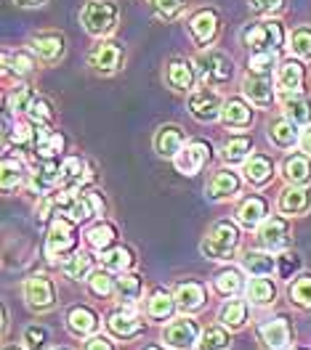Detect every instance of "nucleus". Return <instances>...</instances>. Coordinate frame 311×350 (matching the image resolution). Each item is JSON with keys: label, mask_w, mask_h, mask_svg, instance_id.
<instances>
[{"label": "nucleus", "mask_w": 311, "mask_h": 350, "mask_svg": "<svg viewBox=\"0 0 311 350\" xmlns=\"http://www.w3.org/2000/svg\"><path fill=\"white\" fill-rule=\"evenodd\" d=\"M266 213H269V204L264 197H247L237 207V223L247 228V231H253V228H261V223L266 220Z\"/></svg>", "instance_id": "obj_28"}, {"label": "nucleus", "mask_w": 311, "mask_h": 350, "mask_svg": "<svg viewBox=\"0 0 311 350\" xmlns=\"http://www.w3.org/2000/svg\"><path fill=\"white\" fill-rule=\"evenodd\" d=\"M213 289H216L221 297H234V295H240L245 289L242 271H240V268H223V271H219L216 279H213Z\"/></svg>", "instance_id": "obj_40"}, {"label": "nucleus", "mask_w": 311, "mask_h": 350, "mask_svg": "<svg viewBox=\"0 0 311 350\" xmlns=\"http://www.w3.org/2000/svg\"><path fill=\"white\" fill-rule=\"evenodd\" d=\"M147 350H165V348H160V345H149Z\"/></svg>", "instance_id": "obj_59"}, {"label": "nucleus", "mask_w": 311, "mask_h": 350, "mask_svg": "<svg viewBox=\"0 0 311 350\" xmlns=\"http://www.w3.org/2000/svg\"><path fill=\"white\" fill-rule=\"evenodd\" d=\"M219 321L232 332L242 329L245 321H247V303L245 300H226V306L219 313Z\"/></svg>", "instance_id": "obj_43"}, {"label": "nucleus", "mask_w": 311, "mask_h": 350, "mask_svg": "<svg viewBox=\"0 0 311 350\" xmlns=\"http://www.w3.org/2000/svg\"><path fill=\"white\" fill-rule=\"evenodd\" d=\"M282 178L288 186H309L311 183V157L306 152H293L282 162Z\"/></svg>", "instance_id": "obj_23"}, {"label": "nucleus", "mask_w": 311, "mask_h": 350, "mask_svg": "<svg viewBox=\"0 0 311 350\" xmlns=\"http://www.w3.org/2000/svg\"><path fill=\"white\" fill-rule=\"evenodd\" d=\"M19 8H40V5H45V0H14Z\"/></svg>", "instance_id": "obj_58"}, {"label": "nucleus", "mask_w": 311, "mask_h": 350, "mask_svg": "<svg viewBox=\"0 0 311 350\" xmlns=\"http://www.w3.org/2000/svg\"><path fill=\"white\" fill-rule=\"evenodd\" d=\"M277 262H279V273H282V279H290V273H295V271L301 268V258H298L295 252H282V255L277 258Z\"/></svg>", "instance_id": "obj_55"}, {"label": "nucleus", "mask_w": 311, "mask_h": 350, "mask_svg": "<svg viewBox=\"0 0 311 350\" xmlns=\"http://www.w3.org/2000/svg\"><path fill=\"white\" fill-rule=\"evenodd\" d=\"M258 340L264 350H288L290 340H293V329L285 316H277V319H269L258 329Z\"/></svg>", "instance_id": "obj_17"}, {"label": "nucleus", "mask_w": 311, "mask_h": 350, "mask_svg": "<svg viewBox=\"0 0 311 350\" xmlns=\"http://www.w3.org/2000/svg\"><path fill=\"white\" fill-rule=\"evenodd\" d=\"M240 189H242V180L234 170H216L205 186V197L213 199V202H223V199L237 197Z\"/></svg>", "instance_id": "obj_18"}, {"label": "nucleus", "mask_w": 311, "mask_h": 350, "mask_svg": "<svg viewBox=\"0 0 311 350\" xmlns=\"http://www.w3.org/2000/svg\"><path fill=\"white\" fill-rule=\"evenodd\" d=\"M266 135L277 149H295V144H301L298 125H293L288 117H277V120H271V122H269Z\"/></svg>", "instance_id": "obj_30"}, {"label": "nucleus", "mask_w": 311, "mask_h": 350, "mask_svg": "<svg viewBox=\"0 0 311 350\" xmlns=\"http://www.w3.org/2000/svg\"><path fill=\"white\" fill-rule=\"evenodd\" d=\"M189 0H152V8H155V16L162 22H173L178 14L186 8Z\"/></svg>", "instance_id": "obj_52"}, {"label": "nucleus", "mask_w": 311, "mask_h": 350, "mask_svg": "<svg viewBox=\"0 0 311 350\" xmlns=\"http://www.w3.org/2000/svg\"><path fill=\"white\" fill-rule=\"evenodd\" d=\"M35 90L29 85H24V83H19V85L11 90V96H8V111L11 114H19V111H24L27 114V109H29V104L35 101Z\"/></svg>", "instance_id": "obj_49"}, {"label": "nucleus", "mask_w": 311, "mask_h": 350, "mask_svg": "<svg viewBox=\"0 0 311 350\" xmlns=\"http://www.w3.org/2000/svg\"><path fill=\"white\" fill-rule=\"evenodd\" d=\"M274 85L277 90L290 98V96H301L303 93V85H306V66L301 59H288V62H282V64L277 66V72H274Z\"/></svg>", "instance_id": "obj_12"}, {"label": "nucleus", "mask_w": 311, "mask_h": 350, "mask_svg": "<svg viewBox=\"0 0 311 350\" xmlns=\"http://www.w3.org/2000/svg\"><path fill=\"white\" fill-rule=\"evenodd\" d=\"M242 271H247L250 276H271L279 262L274 258V252H266V250H250L242 255Z\"/></svg>", "instance_id": "obj_31"}, {"label": "nucleus", "mask_w": 311, "mask_h": 350, "mask_svg": "<svg viewBox=\"0 0 311 350\" xmlns=\"http://www.w3.org/2000/svg\"><path fill=\"white\" fill-rule=\"evenodd\" d=\"M88 66L101 75V77H110L117 75L123 66H125V48L117 40H96V45L88 51Z\"/></svg>", "instance_id": "obj_7"}, {"label": "nucleus", "mask_w": 311, "mask_h": 350, "mask_svg": "<svg viewBox=\"0 0 311 350\" xmlns=\"http://www.w3.org/2000/svg\"><path fill=\"white\" fill-rule=\"evenodd\" d=\"M141 292H144V279L138 276V273H117V279H114V297L120 300V303H136L138 297H141Z\"/></svg>", "instance_id": "obj_39"}, {"label": "nucleus", "mask_w": 311, "mask_h": 350, "mask_svg": "<svg viewBox=\"0 0 311 350\" xmlns=\"http://www.w3.org/2000/svg\"><path fill=\"white\" fill-rule=\"evenodd\" d=\"M27 117H29V122L38 125V128H51L53 120H56V111H53V104H51L45 96H35V101H32L29 109H27Z\"/></svg>", "instance_id": "obj_45"}, {"label": "nucleus", "mask_w": 311, "mask_h": 350, "mask_svg": "<svg viewBox=\"0 0 311 350\" xmlns=\"http://www.w3.org/2000/svg\"><path fill=\"white\" fill-rule=\"evenodd\" d=\"M173 297H176V306L181 308L184 313H197V310L205 308L208 289H205V284H200V282L186 279V282H181V284L176 286Z\"/></svg>", "instance_id": "obj_22"}, {"label": "nucleus", "mask_w": 311, "mask_h": 350, "mask_svg": "<svg viewBox=\"0 0 311 350\" xmlns=\"http://www.w3.org/2000/svg\"><path fill=\"white\" fill-rule=\"evenodd\" d=\"M186 32H189L192 43L197 45L200 51L210 48V45L216 43L219 32H221V14L216 8H210V5L208 8H197L186 19Z\"/></svg>", "instance_id": "obj_6"}, {"label": "nucleus", "mask_w": 311, "mask_h": 350, "mask_svg": "<svg viewBox=\"0 0 311 350\" xmlns=\"http://www.w3.org/2000/svg\"><path fill=\"white\" fill-rule=\"evenodd\" d=\"M277 207H279V213L288 215V218H293V215H306L311 210L309 186H290V189H285V191L279 194Z\"/></svg>", "instance_id": "obj_24"}, {"label": "nucleus", "mask_w": 311, "mask_h": 350, "mask_svg": "<svg viewBox=\"0 0 311 350\" xmlns=\"http://www.w3.org/2000/svg\"><path fill=\"white\" fill-rule=\"evenodd\" d=\"M221 120L226 128H234V131H242L253 125V104H247L240 96H232L223 101Z\"/></svg>", "instance_id": "obj_21"}, {"label": "nucleus", "mask_w": 311, "mask_h": 350, "mask_svg": "<svg viewBox=\"0 0 311 350\" xmlns=\"http://www.w3.org/2000/svg\"><path fill=\"white\" fill-rule=\"evenodd\" d=\"M35 66H38V56L32 53V51H8L5 56H3V72L5 75H14L16 80H22V77H29L32 72H35Z\"/></svg>", "instance_id": "obj_29"}, {"label": "nucleus", "mask_w": 311, "mask_h": 350, "mask_svg": "<svg viewBox=\"0 0 311 350\" xmlns=\"http://www.w3.org/2000/svg\"><path fill=\"white\" fill-rule=\"evenodd\" d=\"M301 149H303V152H306L311 157V125L306 128V133L301 135Z\"/></svg>", "instance_id": "obj_57"}, {"label": "nucleus", "mask_w": 311, "mask_h": 350, "mask_svg": "<svg viewBox=\"0 0 311 350\" xmlns=\"http://www.w3.org/2000/svg\"><path fill=\"white\" fill-rule=\"evenodd\" d=\"M134 250L123 247V244H114L107 252H101V265L112 273H128L134 268Z\"/></svg>", "instance_id": "obj_37"}, {"label": "nucleus", "mask_w": 311, "mask_h": 350, "mask_svg": "<svg viewBox=\"0 0 311 350\" xmlns=\"http://www.w3.org/2000/svg\"><path fill=\"white\" fill-rule=\"evenodd\" d=\"M86 350H114L107 337H90L88 342H86Z\"/></svg>", "instance_id": "obj_56"}, {"label": "nucleus", "mask_w": 311, "mask_h": 350, "mask_svg": "<svg viewBox=\"0 0 311 350\" xmlns=\"http://www.w3.org/2000/svg\"><path fill=\"white\" fill-rule=\"evenodd\" d=\"M253 138L250 135H232L221 146V157L226 165H245L253 157Z\"/></svg>", "instance_id": "obj_34"}, {"label": "nucleus", "mask_w": 311, "mask_h": 350, "mask_svg": "<svg viewBox=\"0 0 311 350\" xmlns=\"http://www.w3.org/2000/svg\"><path fill=\"white\" fill-rule=\"evenodd\" d=\"M290 306L298 310H311V273H301L293 284L288 286Z\"/></svg>", "instance_id": "obj_44"}, {"label": "nucleus", "mask_w": 311, "mask_h": 350, "mask_svg": "<svg viewBox=\"0 0 311 350\" xmlns=\"http://www.w3.org/2000/svg\"><path fill=\"white\" fill-rule=\"evenodd\" d=\"M64 149V135L59 131H51V128H40L38 133V144H35V157L38 159H56Z\"/></svg>", "instance_id": "obj_38"}, {"label": "nucleus", "mask_w": 311, "mask_h": 350, "mask_svg": "<svg viewBox=\"0 0 311 350\" xmlns=\"http://www.w3.org/2000/svg\"><path fill=\"white\" fill-rule=\"evenodd\" d=\"M247 300H250V306H258V308L274 306V300H277V284L269 276H253V282L247 284Z\"/></svg>", "instance_id": "obj_36"}, {"label": "nucleus", "mask_w": 311, "mask_h": 350, "mask_svg": "<svg viewBox=\"0 0 311 350\" xmlns=\"http://www.w3.org/2000/svg\"><path fill=\"white\" fill-rule=\"evenodd\" d=\"M88 180V165L83 157H67L62 162V189L64 191H77Z\"/></svg>", "instance_id": "obj_33"}, {"label": "nucleus", "mask_w": 311, "mask_h": 350, "mask_svg": "<svg viewBox=\"0 0 311 350\" xmlns=\"http://www.w3.org/2000/svg\"><path fill=\"white\" fill-rule=\"evenodd\" d=\"M24 300L27 306L38 313H45V310H53L56 308V286L53 282L43 276V273H35L24 282Z\"/></svg>", "instance_id": "obj_11"}, {"label": "nucleus", "mask_w": 311, "mask_h": 350, "mask_svg": "<svg viewBox=\"0 0 311 350\" xmlns=\"http://www.w3.org/2000/svg\"><path fill=\"white\" fill-rule=\"evenodd\" d=\"M86 239L93 250H99V252H107L110 247H114V241H117V231H114V226L112 223H96L93 228H90L88 234H86Z\"/></svg>", "instance_id": "obj_46"}, {"label": "nucleus", "mask_w": 311, "mask_h": 350, "mask_svg": "<svg viewBox=\"0 0 311 350\" xmlns=\"http://www.w3.org/2000/svg\"><path fill=\"white\" fill-rule=\"evenodd\" d=\"M45 342H48V332H45V327L24 329V345H27V350H43Z\"/></svg>", "instance_id": "obj_54"}, {"label": "nucleus", "mask_w": 311, "mask_h": 350, "mask_svg": "<svg viewBox=\"0 0 311 350\" xmlns=\"http://www.w3.org/2000/svg\"><path fill=\"white\" fill-rule=\"evenodd\" d=\"M282 5H285V0H247L250 14H256V16H271V14L282 11Z\"/></svg>", "instance_id": "obj_53"}, {"label": "nucleus", "mask_w": 311, "mask_h": 350, "mask_svg": "<svg viewBox=\"0 0 311 350\" xmlns=\"http://www.w3.org/2000/svg\"><path fill=\"white\" fill-rule=\"evenodd\" d=\"M88 289L90 295H96V297H110L114 295V279H112V271H93L88 276Z\"/></svg>", "instance_id": "obj_50"}, {"label": "nucleus", "mask_w": 311, "mask_h": 350, "mask_svg": "<svg viewBox=\"0 0 311 350\" xmlns=\"http://www.w3.org/2000/svg\"><path fill=\"white\" fill-rule=\"evenodd\" d=\"M162 342L173 350H192L200 342V329L189 316H181V319H173L171 324H165Z\"/></svg>", "instance_id": "obj_13"}, {"label": "nucleus", "mask_w": 311, "mask_h": 350, "mask_svg": "<svg viewBox=\"0 0 311 350\" xmlns=\"http://www.w3.org/2000/svg\"><path fill=\"white\" fill-rule=\"evenodd\" d=\"M53 350H69V348H53Z\"/></svg>", "instance_id": "obj_60"}, {"label": "nucleus", "mask_w": 311, "mask_h": 350, "mask_svg": "<svg viewBox=\"0 0 311 350\" xmlns=\"http://www.w3.org/2000/svg\"><path fill=\"white\" fill-rule=\"evenodd\" d=\"M290 239H293V223H290L288 215H271L258 228V244H261V250L274 252V255L282 252V250H288Z\"/></svg>", "instance_id": "obj_8"}, {"label": "nucleus", "mask_w": 311, "mask_h": 350, "mask_svg": "<svg viewBox=\"0 0 311 350\" xmlns=\"http://www.w3.org/2000/svg\"><path fill=\"white\" fill-rule=\"evenodd\" d=\"M29 51L38 56L40 64L53 66L67 56V38H64V32H56V29L38 32L29 38Z\"/></svg>", "instance_id": "obj_9"}, {"label": "nucleus", "mask_w": 311, "mask_h": 350, "mask_svg": "<svg viewBox=\"0 0 311 350\" xmlns=\"http://www.w3.org/2000/svg\"><path fill=\"white\" fill-rule=\"evenodd\" d=\"M195 83H197V66L192 64L189 59H171L165 64V85L176 93H192L195 90Z\"/></svg>", "instance_id": "obj_15"}, {"label": "nucleus", "mask_w": 311, "mask_h": 350, "mask_svg": "<svg viewBox=\"0 0 311 350\" xmlns=\"http://www.w3.org/2000/svg\"><path fill=\"white\" fill-rule=\"evenodd\" d=\"M240 247V228L232 220H216L202 239V255L210 260H232Z\"/></svg>", "instance_id": "obj_2"}, {"label": "nucleus", "mask_w": 311, "mask_h": 350, "mask_svg": "<svg viewBox=\"0 0 311 350\" xmlns=\"http://www.w3.org/2000/svg\"><path fill=\"white\" fill-rule=\"evenodd\" d=\"M242 43L250 48V53H277L285 45V29L277 19H264L245 29Z\"/></svg>", "instance_id": "obj_5"}, {"label": "nucleus", "mask_w": 311, "mask_h": 350, "mask_svg": "<svg viewBox=\"0 0 311 350\" xmlns=\"http://www.w3.org/2000/svg\"><path fill=\"white\" fill-rule=\"evenodd\" d=\"M24 178H27V167H24L22 159L5 154V157H3V191H5V194L16 191L24 183Z\"/></svg>", "instance_id": "obj_41"}, {"label": "nucleus", "mask_w": 311, "mask_h": 350, "mask_svg": "<svg viewBox=\"0 0 311 350\" xmlns=\"http://www.w3.org/2000/svg\"><path fill=\"white\" fill-rule=\"evenodd\" d=\"M245 180L256 189H264L271 183L274 178V159L269 154H253L247 162H245Z\"/></svg>", "instance_id": "obj_26"}, {"label": "nucleus", "mask_w": 311, "mask_h": 350, "mask_svg": "<svg viewBox=\"0 0 311 350\" xmlns=\"http://www.w3.org/2000/svg\"><path fill=\"white\" fill-rule=\"evenodd\" d=\"M62 271H64V276H69V279H88L90 273H93V260H90V255H86V252H75V255H69L67 260L62 262Z\"/></svg>", "instance_id": "obj_47"}, {"label": "nucleus", "mask_w": 311, "mask_h": 350, "mask_svg": "<svg viewBox=\"0 0 311 350\" xmlns=\"http://www.w3.org/2000/svg\"><path fill=\"white\" fill-rule=\"evenodd\" d=\"M5 350H19V348H5Z\"/></svg>", "instance_id": "obj_61"}, {"label": "nucleus", "mask_w": 311, "mask_h": 350, "mask_svg": "<svg viewBox=\"0 0 311 350\" xmlns=\"http://www.w3.org/2000/svg\"><path fill=\"white\" fill-rule=\"evenodd\" d=\"M277 53H253L250 62H247V72L253 75H264V77H271L277 72Z\"/></svg>", "instance_id": "obj_51"}, {"label": "nucleus", "mask_w": 311, "mask_h": 350, "mask_svg": "<svg viewBox=\"0 0 311 350\" xmlns=\"http://www.w3.org/2000/svg\"><path fill=\"white\" fill-rule=\"evenodd\" d=\"M282 117H288L293 125L309 128L311 125V98L306 96H290L282 101Z\"/></svg>", "instance_id": "obj_35"}, {"label": "nucleus", "mask_w": 311, "mask_h": 350, "mask_svg": "<svg viewBox=\"0 0 311 350\" xmlns=\"http://www.w3.org/2000/svg\"><path fill=\"white\" fill-rule=\"evenodd\" d=\"M186 107H189V114H192L197 122H216V120L221 117L223 98L210 85H202V88H195V90L189 93Z\"/></svg>", "instance_id": "obj_10"}, {"label": "nucleus", "mask_w": 311, "mask_h": 350, "mask_svg": "<svg viewBox=\"0 0 311 350\" xmlns=\"http://www.w3.org/2000/svg\"><path fill=\"white\" fill-rule=\"evenodd\" d=\"M62 186V165L56 159H40L32 173V189L38 194H48Z\"/></svg>", "instance_id": "obj_27"}, {"label": "nucleus", "mask_w": 311, "mask_h": 350, "mask_svg": "<svg viewBox=\"0 0 311 350\" xmlns=\"http://www.w3.org/2000/svg\"><path fill=\"white\" fill-rule=\"evenodd\" d=\"M290 53L301 62H311V24H298L288 38Z\"/></svg>", "instance_id": "obj_42"}, {"label": "nucleus", "mask_w": 311, "mask_h": 350, "mask_svg": "<svg viewBox=\"0 0 311 350\" xmlns=\"http://www.w3.org/2000/svg\"><path fill=\"white\" fill-rule=\"evenodd\" d=\"M195 66H197L200 80L210 88L226 85L232 80V75H234L232 56L219 51V48H205V51H200V56L195 59Z\"/></svg>", "instance_id": "obj_4"}, {"label": "nucleus", "mask_w": 311, "mask_h": 350, "mask_svg": "<svg viewBox=\"0 0 311 350\" xmlns=\"http://www.w3.org/2000/svg\"><path fill=\"white\" fill-rule=\"evenodd\" d=\"M107 329L112 332V337H117V340H134V337H138L144 332V319L136 316L134 310L120 308V310H112L110 316H107Z\"/></svg>", "instance_id": "obj_19"}, {"label": "nucleus", "mask_w": 311, "mask_h": 350, "mask_svg": "<svg viewBox=\"0 0 311 350\" xmlns=\"http://www.w3.org/2000/svg\"><path fill=\"white\" fill-rule=\"evenodd\" d=\"M210 157H213V146L208 141H202V138H195V141H186V146L181 149V154L173 162H176L178 173L197 175L210 162Z\"/></svg>", "instance_id": "obj_14"}, {"label": "nucleus", "mask_w": 311, "mask_h": 350, "mask_svg": "<svg viewBox=\"0 0 311 350\" xmlns=\"http://www.w3.org/2000/svg\"><path fill=\"white\" fill-rule=\"evenodd\" d=\"M274 93H277V85H274V77H264V75H253L247 72L242 77V96L253 104V107H261L266 109L274 101Z\"/></svg>", "instance_id": "obj_16"}, {"label": "nucleus", "mask_w": 311, "mask_h": 350, "mask_svg": "<svg viewBox=\"0 0 311 350\" xmlns=\"http://www.w3.org/2000/svg\"><path fill=\"white\" fill-rule=\"evenodd\" d=\"M200 350H229L232 348V340H229V332L221 327H208L200 337Z\"/></svg>", "instance_id": "obj_48"}, {"label": "nucleus", "mask_w": 311, "mask_h": 350, "mask_svg": "<svg viewBox=\"0 0 311 350\" xmlns=\"http://www.w3.org/2000/svg\"><path fill=\"white\" fill-rule=\"evenodd\" d=\"M77 223L67 215H53L51 226H48V237H45V252L48 258H64L77 252Z\"/></svg>", "instance_id": "obj_3"}, {"label": "nucleus", "mask_w": 311, "mask_h": 350, "mask_svg": "<svg viewBox=\"0 0 311 350\" xmlns=\"http://www.w3.org/2000/svg\"><path fill=\"white\" fill-rule=\"evenodd\" d=\"M67 329L75 337H90L99 329V316L86 306H75L67 313Z\"/></svg>", "instance_id": "obj_32"}, {"label": "nucleus", "mask_w": 311, "mask_h": 350, "mask_svg": "<svg viewBox=\"0 0 311 350\" xmlns=\"http://www.w3.org/2000/svg\"><path fill=\"white\" fill-rule=\"evenodd\" d=\"M176 297L165 289H155L149 297H147V319L149 321H157V324H165V321H173V313H176Z\"/></svg>", "instance_id": "obj_25"}, {"label": "nucleus", "mask_w": 311, "mask_h": 350, "mask_svg": "<svg viewBox=\"0 0 311 350\" xmlns=\"http://www.w3.org/2000/svg\"><path fill=\"white\" fill-rule=\"evenodd\" d=\"M186 146V133L178 125H162L155 133V152L162 159H176L181 149Z\"/></svg>", "instance_id": "obj_20"}, {"label": "nucleus", "mask_w": 311, "mask_h": 350, "mask_svg": "<svg viewBox=\"0 0 311 350\" xmlns=\"http://www.w3.org/2000/svg\"><path fill=\"white\" fill-rule=\"evenodd\" d=\"M80 24L96 40H107L120 27V5L114 0H86L80 8Z\"/></svg>", "instance_id": "obj_1"}]
</instances>
